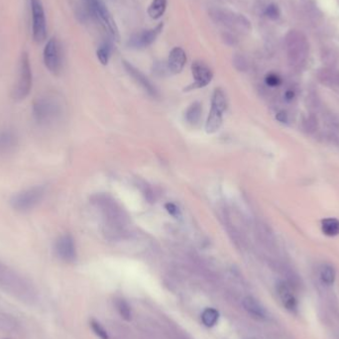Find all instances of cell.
Here are the masks:
<instances>
[{"instance_id": "3", "label": "cell", "mask_w": 339, "mask_h": 339, "mask_svg": "<svg viewBox=\"0 0 339 339\" xmlns=\"http://www.w3.org/2000/svg\"><path fill=\"white\" fill-rule=\"evenodd\" d=\"M44 196L45 188L43 186H35L14 195L10 200V205L17 212H29L41 203Z\"/></svg>"}, {"instance_id": "4", "label": "cell", "mask_w": 339, "mask_h": 339, "mask_svg": "<svg viewBox=\"0 0 339 339\" xmlns=\"http://www.w3.org/2000/svg\"><path fill=\"white\" fill-rule=\"evenodd\" d=\"M227 108V98L221 88H215L212 98V109L206 123V131L209 134L215 133L222 124L223 113Z\"/></svg>"}, {"instance_id": "20", "label": "cell", "mask_w": 339, "mask_h": 339, "mask_svg": "<svg viewBox=\"0 0 339 339\" xmlns=\"http://www.w3.org/2000/svg\"><path fill=\"white\" fill-rule=\"evenodd\" d=\"M335 277H336V273L332 266L325 265L322 267L320 271V280L323 284H325L326 286L333 285L335 281Z\"/></svg>"}, {"instance_id": "27", "label": "cell", "mask_w": 339, "mask_h": 339, "mask_svg": "<svg viewBox=\"0 0 339 339\" xmlns=\"http://www.w3.org/2000/svg\"><path fill=\"white\" fill-rule=\"evenodd\" d=\"M266 83L270 86H276V85H278L281 83V80H280V78L277 75L271 74V75H269L266 78Z\"/></svg>"}, {"instance_id": "21", "label": "cell", "mask_w": 339, "mask_h": 339, "mask_svg": "<svg viewBox=\"0 0 339 339\" xmlns=\"http://www.w3.org/2000/svg\"><path fill=\"white\" fill-rule=\"evenodd\" d=\"M219 317V313L214 308H207L202 314V320L204 324L208 327H212L215 325Z\"/></svg>"}, {"instance_id": "15", "label": "cell", "mask_w": 339, "mask_h": 339, "mask_svg": "<svg viewBox=\"0 0 339 339\" xmlns=\"http://www.w3.org/2000/svg\"><path fill=\"white\" fill-rule=\"evenodd\" d=\"M277 292L284 306L291 311H295L297 309V299L290 287L285 282H281L277 286Z\"/></svg>"}, {"instance_id": "24", "label": "cell", "mask_w": 339, "mask_h": 339, "mask_svg": "<svg viewBox=\"0 0 339 339\" xmlns=\"http://www.w3.org/2000/svg\"><path fill=\"white\" fill-rule=\"evenodd\" d=\"M90 325H91L92 330L94 331V333H95L98 337H100L101 339H108V334H107L106 330L103 328V326H102L99 322H97V321H95V320H92L91 323H90Z\"/></svg>"}, {"instance_id": "19", "label": "cell", "mask_w": 339, "mask_h": 339, "mask_svg": "<svg viewBox=\"0 0 339 339\" xmlns=\"http://www.w3.org/2000/svg\"><path fill=\"white\" fill-rule=\"evenodd\" d=\"M322 231L328 236L339 234V221L335 218H326L322 221Z\"/></svg>"}, {"instance_id": "10", "label": "cell", "mask_w": 339, "mask_h": 339, "mask_svg": "<svg viewBox=\"0 0 339 339\" xmlns=\"http://www.w3.org/2000/svg\"><path fill=\"white\" fill-rule=\"evenodd\" d=\"M163 27H164V24L160 23L155 28H152L149 30H144L142 32L134 34L129 39L128 46H130L131 48H134V49H144V48L149 47L150 45H152L156 41L158 36L161 34Z\"/></svg>"}, {"instance_id": "22", "label": "cell", "mask_w": 339, "mask_h": 339, "mask_svg": "<svg viewBox=\"0 0 339 339\" xmlns=\"http://www.w3.org/2000/svg\"><path fill=\"white\" fill-rule=\"evenodd\" d=\"M96 56L99 60V62L101 63V65L106 66L108 64L109 61V57H110V49L108 46H101L97 52H96Z\"/></svg>"}, {"instance_id": "12", "label": "cell", "mask_w": 339, "mask_h": 339, "mask_svg": "<svg viewBox=\"0 0 339 339\" xmlns=\"http://www.w3.org/2000/svg\"><path fill=\"white\" fill-rule=\"evenodd\" d=\"M123 66L126 70V72L129 74L130 77L133 78V80L138 84L140 85L151 96L153 97H157L159 95L158 93V90L157 88L155 87V85L139 71L137 70L135 67H133L130 63L124 61L123 62Z\"/></svg>"}, {"instance_id": "17", "label": "cell", "mask_w": 339, "mask_h": 339, "mask_svg": "<svg viewBox=\"0 0 339 339\" xmlns=\"http://www.w3.org/2000/svg\"><path fill=\"white\" fill-rule=\"evenodd\" d=\"M167 3L168 0H153L148 8V15L154 20L161 18L166 11Z\"/></svg>"}, {"instance_id": "25", "label": "cell", "mask_w": 339, "mask_h": 339, "mask_svg": "<svg viewBox=\"0 0 339 339\" xmlns=\"http://www.w3.org/2000/svg\"><path fill=\"white\" fill-rule=\"evenodd\" d=\"M303 125H304V129L306 131L313 132L317 128V120L315 119L314 116H309L304 120Z\"/></svg>"}, {"instance_id": "2", "label": "cell", "mask_w": 339, "mask_h": 339, "mask_svg": "<svg viewBox=\"0 0 339 339\" xmlns=\"http://www.w3.org/2000/svg\"><path fill=\"white\" fill-rule=\"evenodd\" d=\"M94 204L100 209L103 213L104 218L106 219V225L109 226V229L114 232L115 230H123L125 216L122 210L117 206L115 201L111 198L99 195L94 198Z\"/></svg>"}, {"instance_id": "5", "label": "cell", "mask_w": 339, "mask_h": 339, "mask_svg": "<svg viewBox=\"0 0 339 339\" xmlns=\"http://www.w3.org/2000/svg\"><path fill=\"white\" fill-rule=\"evenodd\" d=\"M32 70L29 56L27 53H23L19 64L18 79L12 93L15 100L25 99L29 95L32 89Z\"/></svg>"}, {"instance_id": "6", "label": "cell", "mask_w": 339, "mask_h": 339, "mask_svg": "<svg viewBox=\"0 0 339 339\" xmlns=\"http://www.w3.org/2000/svg\"><path fill=\"white\" fill-rule=\"evenodd\" d=\"M32 8V30L33 38L36 43H42L47 37V22L41 0H31Z\"/></svg>"}, {"instance_id": "9", "label": "cell", "mask_w": 339, "mask_h": 339, "mask_svg": "<svg viewBox=\"0 0 339 339\" xmlns=\"http://www.w3.org/2000/svg\"><path fill=\"white\" fill-rule=\"evenodd\" d=\"M55 252L61 260L69 263L74 262L77 259V249L73 236L65 234L59 237L55 243Z\"/></svg>"}, {"instance_id": "7", "label": "cell", "mask_w": 339, "mask_h": 339, "mask_svg": "<svg viewBox=\"0 0 339 339\" xmlns=\"http://www.w3.org/2000/svg\"><path fill=\"white\" fill-rule=\"evenodd\" d=\"M44 64L50 73L58 75L62 68V55L57 39L52 38L48 41L44 49Z\"/></svg>"}, {"instance_id": "14", "label": "cell", "mask_w": 339, "mask_h": 339, "mask_svg": "<svg viewBox=\"0 0 339 339\" xmlns=\"http://www.w3.org/2000/svg\"><path fill=\"white\" fill-rule=\"evenodd\" d=\"M18 146V136L10 129L0 130V154H9Z\"/></svg>"}, {"instance_id": "16", "label": "cell", "mask_w": 339, "mask_h": 339, "mask_svg": "<svg viewBox=\"0 0 339 339\" xmlns=\"http://www.w3.org/2000/svg\"><path fill=\"white\" fill-rule=\"evenodd\" d=\"M243 305L245 309L255 318L264 319L266 317V310L265 308L253 297H247L243 300Z\"/></svg>"}, {"instance_id": "8", "label": "cell", "mask_w": 339, "mask_h": 339, "mask_svg": "<svg viewBox=\"0 0 339 339\" xmlns=\"http://www.w3.org/2000/svg\"><path fill=\"white\" fill-rule=\"evenodd\" d=\"M87 2L94 15L105 26V28H107L108 32L117 40L119 38L118 28L103 2H101L100 0H87Z\"/></svg>"}, {"instance_id": "28", "label": "cell", "mask_w": 339, "mask_h": 339, "mask_svg": "<svg viewBox=\"0 0 339 339\" xmlns=\"http://www.w3.org/2000/svg\"><path fill=\"white\" fill-rule=\"evenodd\" d=\"M266 13H267V15L270 18H273V19H275V18H277L279 16V10H278V8L275 5L268 6V8L266 10Z\"/></svg>"}, {"instance_id": "26", "label": "cell", "mask_w": 339, "mask_h": 339, "mask_svg": "<svg viewBox=\"0 0 339 339\" xmlns=\"http://www.w3.org/2000/svg\"><path fill=\"white\" fill-rule=\"evenodd\" d=\"M165 209L167 210V212L171 214L172 216L174 217H179L181 215V212H180V210L179 208L173 204V203H168L165 205Z\"/></svg>"}, {"instance_id": "1", "label": "cell", "mask_w": 339, "mask_h": 339, "mask_svg": "<svg viewBox=\"0 0 339 339\" xmlns=\"http://www.w3.org/2000/svg\"><path fill=\"white\" fill-rule=\"evenodd\" d=\"M63 113V105L53 95H42L33 103L32 114L40 126H50L57 122Z\"/></svg>"}, {"instance_id": "13", "label": "cell", "mask_w": 339, "mask_h": 339, "mask_svg": "<svg viewBox=\"0 0 339 339\" xmlns=\"http://www.w3.org/2000/svg\"><path fill=\"white\" fill-rule=\"evenodd\" d=\"M187 63V54L186 52L180 48L175 47L169 55V70L172 74L178 75L180 74Z\"/></svg>"}, {"instance_id": "23", "label": "cell", "mask_w": 339, "mask_h": 339, "mask_svg": "<svg viewBox=\"0 0 339 339\" xmlns=\"http://www.w3.org/2000/svg\"><path fill=\"white\" fill-rule=\"evenodd\" d=\"M117 308L121 314V316L125 319V320H130L131 319V308L128 305V303L123 300V299H119L117 301Z\"/></svg>"}, {"instance_id": "11", "label": "cell", "mask_w": 339, "mask_h": 339, "mask_svg": "<svg viewBox=\"0 0 339 339\" xmlns=\"http://www.w3.org/2000/svg\"><path fill=\"white\" fill-rule=\"evenodd\" d=\"M192 73L194 77V84L191 85L187 89H196V88H202L210 85V83L212 81L213 74L210 67L202 62V61H196L192 65Z\"/></svg>"}, {"instance_id": "18", "label": "cell", "mask_w": 339, "mask_h": 339, "mask_svg": "<svg viewBox=\"0 0 339 339\" xmlns=\"http://www.w3.org/2000/svg\"><path fill=\"white\" fill-rule=\"evenodd\" d=\"M202 113H203V107L202 104L198 101L192 103L188 109L185 112V118L186 120L191 123V124H197L201 117H202Z\"/></svg>"}]
</instances>
